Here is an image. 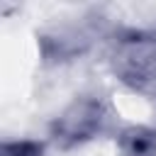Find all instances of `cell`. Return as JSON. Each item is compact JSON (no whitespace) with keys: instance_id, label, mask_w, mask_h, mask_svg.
<instances>
[{"instance_id":"1","label":"cell","mask_w":156,"mask_h":156,"mask_svg":"<svg viewBox=\"0 0 156 156\" xmlns=\"http://www.w3.org/2000/svg\"><path fill=\"white\" fill-rule=\"evenodd\" d=\"M117 117L115 105L105 95H78L56 115L49 134L58 149H76L107 134L117 136Z\"/></svg>"},{"instance_id":"2","label":"cell","mask_w":156,"mask_h":156,"mask_svg":"<svg viewBox=\"0 0 156 156\" xmlns=\"http://www.w3.org/2000/svg\"><path fill=\"white\" fill-rule=\"evenodd\" d=\"M110 66L129 90L156 100V32H124L117 37Z\"/></svg>"},{"instance_id":"3","label":"cell","mask_w":156,"mask_h":156,"mask_svg":"<svg viewBox=\"0 0 156 156\" xmlns=\"http://www.w3.org/2000/svg\"><path fill=\"white\" fill-rule=\"evenodd\" d=\"M95 37V29L88 27L85 22L80 24H68V27H61L56 29L54 34H46L41 37V51L44 56H51V58H71V56H78L80 51L88 49V44L93 41Z\"/></svg>"},{"instance_id":"4","label":"cell","mask_w":156,"mask_h":156,"mask_svg":"<svg viewBox=\"0 0 156 156\" xmlns=\"http://www.w3.org/2000/svg\"><path fill=\"white\" fill-rule=\"evenodd\" d=\"M119 156H156V132L144 124H129L117 132Z\"/></svg>"},{"instance_id":"5","label":"cell","mask_w":156,"mask_h":156,"mask_svg":"<svg viewBox=\"0 0 156 156\" xmlns=\"http://www.w3.org/2000/svg\"><path fill=\"white\" fill-rule=\"evenodd\" d=\"M0 156H44V144L37 139H5Z\"/></svg>"}]
</instances>
